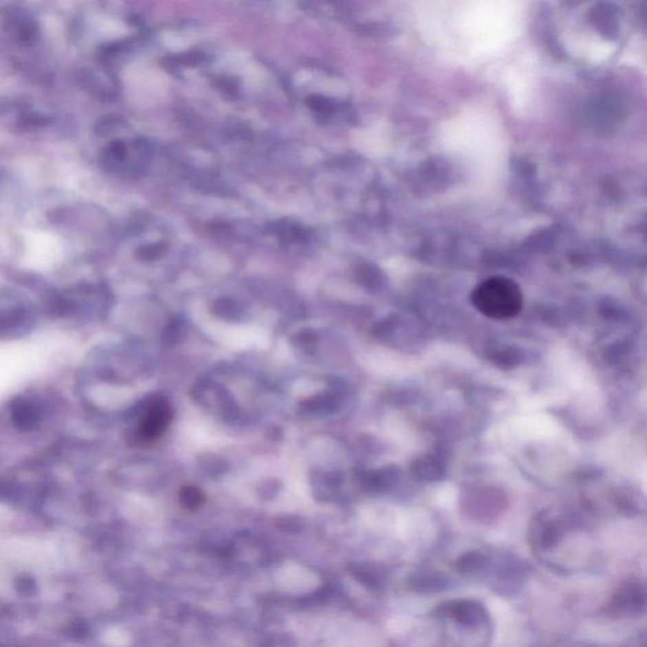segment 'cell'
<instances>
[{
	"label": "cell",
	"instance_id": "7",
	"mask_svg": "<svg viewBox=\"0 0 647 647\" xmlns=\"http://www.w3.org/2000/svg\"><path fill=\"white\" fill-rule=\"evenodd\" d=\"M567 530V523L562 517L544 516L536 523L535 538L540 547L549 550L558 545Z\"/></svg>",
	"mask_w": 647,
	"mask_h": 647
},
{
	"label": "cell",
	"instance_id": "5",
	"mask_svg": "<svg viewBox=\"0 0 647 647\" xmlns=\"http://www.w3.org/2000/svg\"><path fill=\"white\" fill-rule=\"evenodd\" d=\"M443 609L446 616L464 628H476L485 624L487 619L485 608L476 600H452L446 603Z\"/></svg>",
	"mask_w": 647,
	"mask_h": 647
},
{
	"label": "cell",
	"instance_id": "16",
	"mask_svg": "<svg viewBox=\"0 0 647 647\" xmlns=\"http://www.w3.org/2000/svg\"><path fill=\"white\" fill-rule=\"evenodd\" d=\"M164 253V245L152 244V245H147V247H142L141 250L137 252V256L141 259H155V258L162 256Z\"/></svg>",
	"mask_w": 647,
	"mask_h": 647
},
{
	"label": "cell",
	"instance_id": "3",
	"mask_svg": "<svg viewBox=\"0 0 647 647\" xmlns=\"http://www.w3.org/2000/svg\"><path fill=\"white\" fill-rule=\"evenodd\" d=\"M646 593L639 582H627L609 602L608 611L619 616H639L645 611Z\"/></svg>",
	"mask_w": 647,
	"mask_h": 647
},
{
	"label": "cell",
	"instance_id": "12",
	"mask_svg": "<svg viewBox=\"0 0 647 647\" xmlns=\"http://www.w3.org/2000/svg\"><path fill=\"white\" fill-rule=\"evenodd\" d=\"M181 503L188 509H197L204 503L203 492L196 487H185L179 494Z\"/></svg>",
	"mask_w": 647,
	"mask_h": 647
},
{
	"label": "cell",
	"instance_id": "1",
	"mask_svg": "<svg viewBox=\"0 0 647 647\" xmlns=\"http://www.w3.org/2000/svg\"><path fill=\"white\" fill-rule=\"evenodd\" d=\"M472 303L490 319H514L523 310V291L508 277H490L473 289Z\"/></svg>",
	"mask_w": 647,
	"mask_h": 647
},
{
	"label": "cell",
	"instance_id": "9",
	"mask_svg": "<svg viewBox=\"0 0 647 647\" xmlns=\"http://www.w3.org/2000/svg\"><path fill=\"white\" fill-rule=\"evenodd\" d=\"M410 585L416 592L437 593L445 591L450 585V582L444 574L425 571L413 575L410 580Z\"/></svg>",
	"mask_w": 647,
	"mask_h": 647
},
{
	"label": "cell",
	"instance_id": "11",
	"mask_svg": "<svg viewBox=\"0 0 647 647\" xmlns=\"http://www.w3.org/2000/svg\"><path fill=\"white\" fill-rule=\"evenodd\" d=\"M488 559L484 556L483 553H476V551H469V553L461 555L459 559L457 560V569L460 574L463 575H472L476 574L478 571L484 569L487 565Z\"/></svg>",
	"mask_w": 647,
	"mask_h": 647
},
{
	"label": "cell",
	"instance_id": "13",
	"mask_svg": "<svg viewBox=\"0 0 647 647\" xmlns=\"http://www.w3.org/2000/svg\"><path fill=\"white\" fill-rule=\"evenodd\" d=\"M307 104L314 111L319 113L321 116H330L336 110V104L330 99L319 95H312L307 99Z\"/></svg>",
	"mask_w": 647,
	"mask_h": 647
},
{
	"label": "cell",
	"instance_id": "17",
	"mask_svg": "<svg viewBox=\"0 0 647 647\" xmlns=\"http://www.w3.org/2000/svg\"><path fill=\"white\" fill-rule=\"evenodd\" d=\"M219 87H220V90H221L226 96H229V98L237 95V85H235L233 81H230L229 78L221 80V81L219 83Z\"/></svg>",
	"mask_w": 647,
	"mask_h": 647
},
{
	"label": "cell",
	"instance_id": "2",
	"mask_svg": "<svg viewBox=\"0 0 647 647\" xmlns=\"http://www.w3.org/2000/svg\"><path fill=\"white\" fill-rule=\"evenodd\" d=\"M36 322V310L16 292L0 289V336L27 334Z\"/></svg>",
	"mask_w": 647,
	"mask_h": 647
},
{
	"label": "cell",
	"instance_id": "8",
	"mask_svg": "<svg viewBox=\"0 0 647 647\" xmlns=\"http://www.w3.org/2000/svg\"><path fill=\"white\" fill-rule=\"evenodd\" d=\"M592 18L604 37L616 39L619 32V17L613 6L608 3H600L598 7L593 10Z\"/></svg>",
	"mask_w": 647,
	"mask_h": 647
},
{
	"label": "cell",
	"instance_id": "14",
	"mask_svg": "<svg viewBox=\"0 0 647 647\" xmlns=\"http://www.w3.org/2000/svg\"><path fill=\"white\" fill-rule=\"evenodd\" d=\"M175 60L179 63V65H182V66L196 67V66H201L204 63H206L208 56L205 55L204 52H200V51H188V52L181 54L177 57H175Z\"/></svg>",
	"mask_w": 647,
	"mask_h": 647
},
{
	"label": "cell",
	"instance_id": "6",
	"mask_svg": "<svg viewBox=\"0 0 647 647\" xmlns=\"http://www.w3.org/2000/svg\"><path fill=\"white\" fill-rule=\"evenodd\" d=\"M411 474L419 482L432 483L444 479L446 476V469L443 459L437 455H421L413 460L411 463Z\"/></svg>",
	"mask_w": 647,
	"mask_h": 647
},
{
	"label": "cell",
	"instance_id": "10",
	"mask_svg": "<svg viewBox=\"0 0 647 647\" xmlns=\"http://www.w3.org/2000/svg\"><path fill=\"white\" fill-rule=\"evenodd\" d=\"M398 476L399 473L397 468H387L366 474L364 481L369 488L375 491H384L397 482Z\"/></svg>",
	"mask_w": 647,
	"mask_h": 647
},
{
	"label": "cell",
	"instance_id": "4",
	"mask_svg": "<svg viewBox=\"0 0 647 647\" xmlns=\"http://www.w3.org/2000/svg\"><path fill=\"white\" fill-rule=\"evenodd\" d=\"M172 411L164 401H156L142 417L137 429V437L141 443H153L161 437L171 421Z\"/></svg>",
	"mask_w": 647,
	"mask_h": 647
},
{
	"label": "cell",
	"instance_id": "15",
	"mask_svg": "<svg viewBox=\"0 0 647 647\" xmlns=\"http://www.w3.org/2000/svg\"><path fill=\"white\" fill-rule=\"evenodd\" d=\"M181 334H182V324H181L179 321H177V320H173V321H171V322L166 327V329H164V340H166L167 343L176 342V340H179Z\"/></svg>",
	"mask_w": 647,
	"mask_h": 647
}]
</instances>
